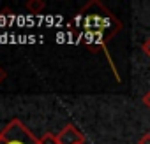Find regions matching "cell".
Wrapping results in <instances>:
<instances>
[{"label": "cell", "mask_w": 150, "mask_h": 144, "mask_svg": "<svg viewBox=\"0 0 150 144\" xmlns=\"http://www.w3.org/2000/svg\"><path fill=\"white\" fill-rule=\"evenodd\" d=\"M0 144H41V142L23 121L14 118L0 130Z\"/></svg>", "instance_id": "obj_1"}, {"label": "cell", "mask_w": 150, "mask_h": 144, "mask_svg": "<svg viewBox=\"0 0 150 144\" xmlns=\"http://www.w3.org/2000/svg\"><path fill=\"white\" fill-rule=\"evenodd\" d=\"M58 144H85V135L74 127V125H65L58 134H57Z\"/></svg>", "instance_id": "obj_2"}, {"label": "cell", "mask_w": 150, "mask_h": 144, "mask_svg": "<svg viewBox=\"0 0 150 144\" xmlns=\"http://www.w3.org/2000/svg\"><path fill=\"white\" fill-rule=\"evenodd\" d=\"M25 7H27L32 14H41V13L44 11L46 4H44V0H28V2L25 4Z\"/></svg>", "instance_id": "obj_3"}, {"label": "cell", "mask_w": 150, "mask_h": 144, "mask_svg": "<svg viewBox=\"0 0 150 144\" xmlns=\"http://www.w3.org/2000/svg\"><path fill=\"white\" fill-rule=\"evenodd\" d=\"M39 142H41V144H58V139H57V135H55V134L46 132V134L39 139Z\"/></svg>", "instance_id": "obj_4"}, {"label": "cell", "mask_w": 150, "mask_h": 144, "mask_svg": "<svg viewBox=\"0 0 150 144\" xmlns=\"http://www.w3.org/2000/svg\"><path fill=\"white\" fill-rule=\"evenodd\" d=\"M141 49H143V53H145V55L150 58V37L143 41V44H141Z\"/></svg>", "instance_id": "obj_5"}, {"label": "cell", "mask_w": 150, "mask_h": 144, "mask_svg": "<svg viewBox=\"0 0 150 144\" xmlns=\"http://www.w3.org/2000/svg\"><path fill=\"white\" fill-rule=\"evenodd\" d=\"M138 144H150V132H146V134H143V135L139 137V141H138Z\"/></svg>", "instance_id": "obj_6"}, {"label": "cell", "mask_w": 150, "mask_h": 144, "mask_svg": "<svg viewBox=\"0 0 150 144\" xmlns=\"http://www.w3.org/2000/svg\"><path fill=\"white\" fill-rule=\"evenodd\" d=\"M141 102H143V106H145V107H148V109H150V90H148V92L143 95Z\"/></svg>", "instance_id": "obj_7"}, {"label": "cell", "mask_w": 150, "mask_h": 144, "mask_svg": "<svg viewBox=\"0 0 150 144\" xmlns=\"http://www.w3.org/2000/svg\"><path fill=\"white\" fill-rule=\"evenodd\" d=\"M7 78V74H6V70L2 69V67H0V85H2V81Z\"/></svg>", "instance_id": "obj_8"}]
</instances>
